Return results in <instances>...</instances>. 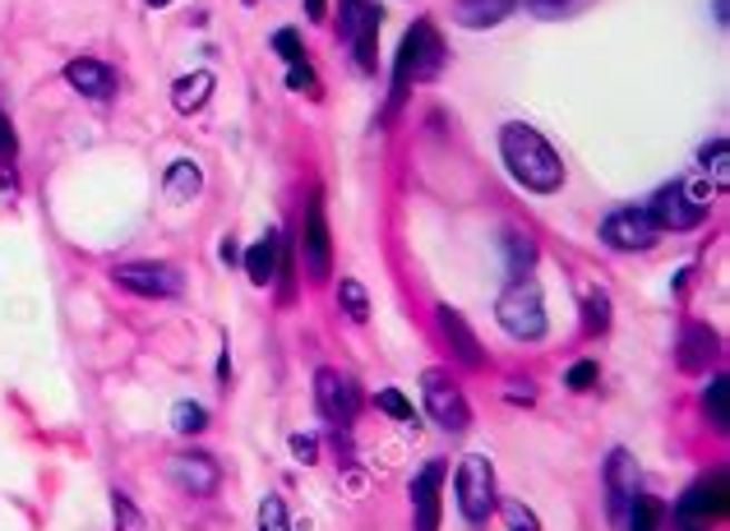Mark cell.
Wrapping results in <instances>:
<instances>
[{"instance_id": "cell-1", "label": "cell", "mask_w": 730, "mask_h": 531, "mask_svg": "<svg viewBox=\"0 0 730 531\" xmlns=\"http://www.w3.org/2000/svg\"><path fill=\"white\" fill-rule=\"evenodd\" d=\"M500 158H504L509 176L532 195H555L564 185L560 153L551 148V139H545L541 130H532V125H523V120H509L500 130Z\"/></svg>"}, {"instance_id": "cell-8", "label": "cell", "mask_w": 730, "mask_h": 531, "mask_svg": "<svg viewBox=\"0 0 730 531\" xmlns=\"http://www.w3.org/2000/svg\"><path fill=\"white\" fill-rule=\"evenodd\" d=\"M665 232L657 227V217L648 208H615L611 217L601 223V240L620 249V255H643V249H652Z\"/></svg>"}, {"instance_id": "cell-2", "label": "cell", "mask_w": 730, "mask_h": 531, "mask_svg": "<svg viewBox=\"0 0 730 531\" xmlns=\"http://www.w3.org/2000/svg\"><path fill=\"white\" fill-rule=\"evenodd\" d=\"M444 60H448V51H444L440 28H435L431 19H416V23L407 28V33H403L398 60H393V92H388V102H384V125H393V116L403 111L407 92H412L416 83L440 79Z\"/></svg>"}, {"instance_id": "cell-24", "label": "cell", "mask_w": 730, "mask_h": 531, "mask_svg": "<svg viewBox=\"0 0 730 531\" xmlns=\"http://www.w3.org/2000/svg\"><path fill=\"white\" fill-rule=\"evenodd\" d=\"M661 522H665V504L638 490L629 504V518H624V531H661Z\"/></svg>"}, {"instance_id": "cell-4", "label": "cell", "mask_w": 730, "mask_h": 531, "mask_svg": "<svg viewBox=\"0 0 730 531\" xmlns=\"http://www.w3.org/2000/svg\"><path fill=\"white\" fill-rule=\"evenodd\" d=\"M721 518H726V472L717 466V472L698 476L680 494V504L671 509V527L675 531H712Z\"/></svg>"}, {"instance_id": "cell-22", "label": "cell", "mask_w": 730, "mask_h": 531, "mask_svg": "<svg viewBox=\"0 0 730 531\" xmlns=\"http://www.w3.org/2000/svg\"><path fill=\"white\" fill-rule=\"evenodd\" d=\"M504 264H509V283H523L536 268V240L523 232H504Z\"/></svg>"}, {"instance_id": "cell-5", "label": "cell", "mask_w": 730, "mask_h": 531, "mask_svg": "<svg viewBox=\"0 0 730 531\" xmlns=\"http://www.w3.org/2000/svg\"><path fill=\"white\" fill-rule=\"evenodd\" d=\"M495 319L509 337H519V342H536L545 337V328H551V319H545V305H541V292L527 283H509L500 305H495Z\"/></svg>"}, {"instance_id": "cell-45", "label": "cell", "mask_w": 730, "mask_h": 531, "mask_svg": "<svg viewBox=\"0 0 730 531\" xmlns=\"http://www.w3.org/2000/svg\"><path fill=\"white\" fill-rule=\"evenodd\" d=\"M148 6H154V10H162V6H171V0H148Z\"/></svg>"}, {"instance_id": "cell-26", "label": "cell", "mask_w": 730, "mask_h": 531, "mask_svg": "<svg viewBox=\"0 0 730 531\" xmlns=\"http://www.w3.org/2000/svg\"><path fill=\"white\" fill-rule=\"evenodd\" d=\"M698 163H703V171L712 176V190H726V185H730V144H726V139L703 144Z\"/></svg>"}, {"instance_id": "cell-16", "label": "cell", "mask_w": 730, "mask_h": 531, "mask_svg": "<svg viewBox=\"0 0 730 531\" xmlns=\"http://www.w3.org/2000/svg\"><path fill=\"white\" fill-rule=\"evenodd\" d=\"M435 324H440V333H444V342H448L453 361L467 365V370H481V365H485L481 342H476V333L467 328V319L458 315V309H453V305H435Z\"/></svg>"}, {"instance_id": "cell-18", "label": "cell", "mask_w": 730, "mask_h": 531, "mask_svg": "<svg viewBox=\"0 0 730 531\" xmlns=\"http://www.w3.org/2000/svg\"><path fill=\"white\" fill-rule=\"evenodd\" d=\"M278 255H283V232H264V240H255L246 255H240V268L255 287L278 283Z\"/></svg>"}, {"instance_id": "cell-42", "label": "cell", "mask_w": 730, "mask_h": 531, "mask_svg": "<svg viewBox=\"0 0 730 531\" xmlns=\"http://www.w3.org/2000/svg\"><path fill=\"white\" fill-rule=\"evenodd\" d=\"M218 255H223V264H240V245H236V240L227 236V240L218 245Z\"/></svg>"}, {"instance_id": "cell-43", "label": "cell", "mask_w": 730, "mask_h": 531, "mask_svg": "<svg viewBox=\"0 0 730 531\" xmlns=\"http://www.w3.org/2000/svg\"><path fill=\"white\" fill-rule=\"evenodd\" d=\"M324 14H328V0H306V19L310 23H324Z\"/></svg>"}, {"instance_id": "cell-41", "label": "cell", "mask_w": 730, "mask_h": 531, "mask_svg": "<svg viewBox=\"0 0 730 531\" xmlns=\"http://www.w3.org/2000/svg\"><path fill=\"white\" fill-rule=\"evenodd\" d=\"M504 397H509V402H536V389H532V384H509Z\"/></svg>"}, {"instance_id": "cell-29", "label": "cell", "mask_w": 730, "mask_h": 531, "mask_svg": "<svg viewBox=\"0 0 730 531\" xmlns=\"http://www.w3.org/2000/svg\"><path fill=\"white\" fill-rule=\"evenodd\" d=\"M259 531H292V513L283 504V494H268L259 504Z\"/></svg>"}, {"instance_id": "cell-25", "label": "cell", "mask_w": 730, "mask_h": 531, "mask_svg": "<svg viewBox=\"0 0 730 531\" xmlns=\"http://www.w3.org/2000/svg\"><path fill=\"white\" fill-rule=\"evenodd\" d=\"M605 328H611V292L592 287V292H583V333L601 337Z\"/></svg>"}, {"instance_id": "cell-19", "label": "cell", "mask_w": 730, "mask_h": 531, "mask_svg": "<svg viewBox=\"0 0 730 531\" xmlns=\"http://www.w3.org/2000/svg\"><path fill=\"white\" fill-rule=\"evenodd\" d=\"M379 6L375 0H343V14H338V33L343 42H361V38H375L379 33Z\"/></svg>"}, {"instance_id": "cell-33", "label": "cell", "mask_w": 730, "mask_h": 531, "mask_svg": "<svg viewBox=\"0 0 730 531\" xmlns=\"http://www.w3.org/2000/svg\"><path fill=\"white\" fill-rule=\"evenodd\" d=\"M601 380V370H596V361H573L569 370H564V384L573 389V393H588L592 384Z\"/></svg>"}, {"instance_id": "cell-14", "label": "cell", "mask_w": 730, "mask_h": 531, "mask_svg": "<svg viewBox=\"0 0 730 531\" xmlns=\"http://www.w3.org/2000/svg\"><path fill=\"white\" fill-rule=\"evenodd\" d=\"M440 485H444L440 462H425L412 476V531H440Z\"/></svg>"}, {"instance_id": "cell-34", "label": "cell", "mask_w": 730, "mask_h": 531, "mask_svg": "<svg viewBox=\"0 0 730 531\" xmlns=\"http://www.w3.org/2000/svg\"><path fill=\"white\" fill-rule=\"evenodd\" d=\"M287 88L319 98V79H315V70H310V60H296V66H287Z\"/></svg>"}, {"instance_id": "cell-9", "label": "cell", "mask_w": 730, "mask_h": 531, "mask_svg": "<svg viewBox=\"0 0 730 531\" xmlns=\"http://www.w3.org/2000/svg\"><path fill=\"white\" fill-rule=\"evenodd\" d=\"M315 402H319V416L328 421V430H352V421L361 412V389H356L352 374L319 370L315 374Z\"/></svg>"}, {"instance_id": "cell-6", "label": "cell", "mask_w": 730, "mask_h": 531, "mask_svg": "<svg viewBox=\"0 0 730 531\" xmlns=\"http://www.w3.org/2000/svg\"><path fill=\"white\" fill-rule=\"evenodd\" d=\"M458 513L467 527H485V518L495 513V466L491 458H481V453H467L458 462Z\"/></svg>"}, {"instance_id": "cell-28", "label": "cell", "mask_w": 730, "mask_h": 531, "mask_svg": "<svg viewBox=\"0 0 730 531\" xmlns=\"http://www.w3.org/2000/svg\"><path fill=\"white\" fill-rule=\"evenodd\" d=\"M726 374H717V380H708V393H703V412H708V421H712V430H721L726 434V425H730V412H726Z\"/></svg>"}, {"instance_id": "cell-36", "label": "cell", "mask_w": 730, "mask_h": 531, "mask_svg": "<svg viewBox=\"0 0 730 531\" xmlns=\"http://www.w3.org/2000/svg\"><path fill=\"white\" fill-rule=\"evenodd\" d=\"M379 33L375 38H361V42H352V56H356V70H365V75H375V66H379Z\"/></svg>"}, {"instance_id": "cell-30", "label": "cell", "mask_w": 730, "mask_h": 531, "mask_svg": "<svg viewBox=\"0 0 730 531\" xmlns=\"http://www.w3.org/2000/svg\"><path fill=\"white\" fill-rule=\"evenodd\" d=\"M375 407H379L388 421H398V425L416 421V416H412V402H407L398 389H379V393H375Z\"/></svg>"}, {"instance_id": "cell-21", "label": "cell", "mask_w": 730, "mask_h": 531, "mask_svg": "<svg viewBox=\"0 0 730 531\" xmlns=\"http://www.w3.org/2000/svg\"><path fill=\"white\" fill-rule=\"evenodd\" d=\"M208 98H213V70H190V75H180V79L171 83V107H176L180 116L199 111Z\"/></svg>"}, {"instance_id": "cell-15", "label": "cell", "mask_w": 730, "mask_h": 531, "mask_svg": "<svg viewBox=\"0 0 730 531\" xmlns=\"http://www.w3.org/2000/svg\"><path fill=\"white\" fill-rule=\"evenodd\" d=\"M717 356H721V342H717V333H712L708 324L689 319V324L680 328V342H675V365H680L684 374H703Z\"/></svg>"}, {"instance_id": "cell-31", "label": "cell", "mask_w": 730, "mask_h": 531, "mask_svg": "<svg viewBox=\"0 0 730 531\" xmlns=\"http://www.w3.org/2000/svg\"><path fill=\"white\" fill-rule=\"evenodd\" d=\"M171 425L180 434H199L208 425V412L199 407V402H176V407H171Z\"/></svg>"}, {"instance_id": "cell-32", "label": "cell", "mask_w": 730, "mask_h": 531, "mask_svg": "<svg viewBox=\"0 0 730 531\" xmlns=\"http://www.w3.org/2000/svg\"><path fill=\"white\" fill-rule=\"evenodd\" d=\"M273 51H278L287 66H296V60H306V42H300V33L296 28H278V33H273Z\"/></svg>"}, {"instance_id": "cell-10", "label": "cell", "mask_w": 730, "mask_h": 531, "mask_svg": "<svg viewBox=\"0 0 730 531\" xmlns=\"http://www.w3.org/2000/svg\"><path fill=\"white\" fill-rule=\"evenodd\" d=\"M601 481H605V513H611V527L624 531L629 504H633V494H638V481H643V472H638V458L629 449H611V458H605V466H601Z\"/></svg>"}, {"instance_id": "cell-27", "label": "cell", "mask_w": 730, "mask_h": 531, "mask_svg": "<svg viewBox=\"0 0 730 531\" xmlns=\"http://www.w3.org/2000/svg\"><path fill=\"white\" fill-rule=\"evenodd\" d=\"M338 305H343V315H347L352 324H365V319H371V292H365L356 277H343V283H338Z\"/></svg>"}, {"instance_id": "cell-23", "label": "cell", "mask_w": 730, "mask_h": 531, "mask_svg": "<svg viewBox=\"0 0 730 531\" xmlns=\"http://www.w3.org/2000/svg\"><path fill=\"white\" fill-rule=\"evenodd\" d=\"M162 185H167V195H171L176 204H186V199H195V195L204 190V171H199L190 158H180V163H171V167H167Z\"/></svg>"}, {"instance_id": "cell-13", "label": "cell", "mask_w": 730, "mask_h": 531, "mask_svg": "<svg viewBox=\"0 0 730 531\" xmlns=\"http://www.w3.org/2000/svg\"><path fill=\"white\" fill-rule=\"evenodd\" d=\"M300 264H306V277H310V283H324L328 268H333L324 199H310V208H306V232H300Z\"/></svg>"}, {"instance_id": "cell-44", "label": "cell", "mask_w": 730, "mask_h": 531, "mask_svg": "<svg viewBox=\"0 0 730 531\" xmlns=\"http://www.w3.org/2000/svg\"><path fill=\"white\" fill-rule=\"evenodd\" d=\"M712 19H717L721 28L730 23V0H712Z\"/></svg>"}, {"instance_id": "cell-12", "label": "cell", "mask_w": 730, "mask_h": 531, "mask_svg": "<svg viewBox=\"0 0 730 531\" xmlns=\"http://www.w3.org/2000/svg\"><path fill=\"white\" fill-rule=\"evenodd\" d=\"M167 481L186 494H213L223 485V466L213 462L204 449H190V453H176L167 462Z\"/></svg>"}, {"instance_id": "cell-20", "label": "cell", "mask_w": 730, "mask_h": 531, "mask_svg": "<svg viewBox=\"0 0 730 531\" xmlns=\"http://www.w3.org/2000/svg\"><path fill=\"white\" fill-rule=\"evenodd\" d=\"M513 6L519 0H458V10H453V19H458L463 28H495V23H504L509 14H513Z\"/></svg>"}, {"instance_id": "cell-3", "label": "cell", "mask_w": 730, "mask_h": 531, "mask_svg": "<svg viewBox=\"0 0 730 531\" xmlns=\"http://www.w3.org/2000/svg\"><path fill=\"white\" fill-rule=\"evenodd\" d=\"M712 180L703 176H684V180H671V185H661V190L652 195V217H657V227L661 232H693V227H703V217H708V204H712Z\"/></svg>"}, {"instance_id": "cell-35", "label": "cell", "mask_w": 730, "mask_h": 531, "mask_svg": "<svg viewBox=\"0 0 730 531\" xmlns=\"http://www.w3.org/2000/svg\"><path fill=\"white\" fill-rule=\"evenodd\" d=\"M111 509H116V518H120V531H144V513H139L120 490L111 494Z\"/></svg>"}, {"instance_id": "cell-39", "label": "cell", "mask_w": 730, "mask_h": 531, "mask_svg": "<svg viewBox=\"0 0 730 531\" xmlns=\"http://www.w3.org/2000/svg\"><path fill=\"white\" fill-rule=\"evenodd\" d=\"M504 518H509L513 531H541V527H536V513L523 509V504H504Z\"/></svg>"}, {"instance_id": "cell-40", "label": "cell", "mask_w": 730, "mask_h": 531, "mask_svg": "<svg viewBox=\"0 0 730 531\" xmlns=\"http://www.w3.org/2000/svg\"><path fill=\"white\" fill-rule=\"evenodd\" d=\"M523 6L536 14V19H555V14H564L573 0H523Z\"/></svg>"}, {"instance_id": "cell-11", "label": "cell", "mask_w": 730, "mask_h": 531, "mask_svg": "<svg viewBox=\"0 0 730 531\" xmlns=\"http://www.w3.org/2000/svg\"><path fill=\"white\" fill-rule=\"evenodd\" d=\"M116 287H126V292H135V296H148V301H171V296H180V268H171V264H148V259H139V264H120L116 273Z\"/></svg>"}, {"instance_id": "cell-17", "label": "cell", "mask_w": 730, "mask_h": 531, "mask_svg": "<svg viewBox=\"0 0 730 531\" xmlns=\"http://www.w3.org/2000/svg\"><path fill=\"white\" fill-rule=\"evenodd\" d=\"M66 83L79 92V98H93V102H107V98H116V70L111 66H102V60H93V56H79V60H70L66 66Z\"/></svg>"}, {"instance_id": "cell-37", "label": "cell", "mask_w": 730, "mask_h": 531, "mask_svg": "<svg viewBox=\"0 0 730 531\" xmlns=\"http://www.w3.org/2000/svg\"><path fill=\"white\" fill-rule=\"evenodd\" d=\"M292 458L300 462V466H315L319 462V440H315V434H292Z\"/></svg>"}, {"instance_id": "cell-7", "label": "cell", "mask_w": 730, "mask_h": 531, "mask_svg": "<svg viewBox=\"0 0 730 531\" xmlns=\"http://www.w3.org/2000/svg\"><path fill=\"white\" fill-rule=\"evenodd\" d=\"M421 393H425V412L435 416V425H440V430H448V434H463V430L472 425V407H467V397H463V389L453 384L444 370H425V374H421Z\"/></svg>"}, {"instance_id": "cell-38", "label": "cell", "mask_w": 730, "mask_h": 531, "mask_svg": "<svg viewBox=\"0 0 730 531\" xmlns=\"http://www.w3.org/2000/svg\"><path fill=\"white\" fill-rule=\"evenodd\" d=\"M14 158H19V135H14L10 116L0 111V163H14Z\"/></svg>"}]
</instances>
